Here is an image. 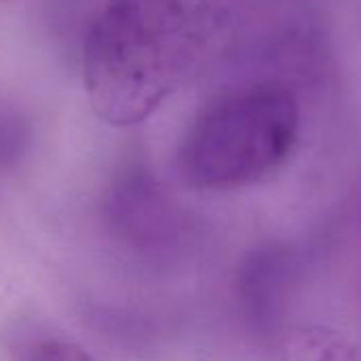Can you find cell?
Segmentation results:
<instances>
[{"instance_id":"cell-1","label":"cell","mask_w":361,"mask_h":361,"mask_svg":"<svg viewBox=\"0 0 361 361\" xmlns=\"http://www.w3.org/2000/svg\"><path fill=\"white\" fill-rule=\"evenodd\" d=\"M211 30L209 0H106L83 49L90 106L115 128L142 123L196 73Z\"/></svg>"},{"instance_id":"cell-2","label":"cell","mask_w":361,"mask_h":361,"mask_svg":"<svg viewBox=\"0 0 361 361\" xmlns=\"http://www.w3.org/2000/svg\"><path fill=\"white\" fill-rule=\"evenodd\" d=\"M300 134V106L281 83H253L211 100L178 147V172L198 190H238L274 174Z\"/></svg>"},{"instance_id":"cell-3","label":"cell","mask_w":361,"mask_h":361,"mask_svg":"<svg viewBox=\"0 0 361 361\" xmlns=\"http://www.w3.org/2000/svg\"><path fill=\"white\" fill-rule=\"evenodd\" d=\"M285 361H361V350L331 331L308 327L287 338Z\"/></svg>"},{"instance_id":"cell-4","label":"cell","mask_w":361,"mask_h":361,"mask_svg":"<svg viewBox=\"0 0 361 361\" xmlns=\"http://www.w3.org/2000/svg\"><path fill=\"white\" fill-rule=\"evenodd\" d=\"M26 361H94V357L77 342L43 340L30 350Z\"/></svg>"}]
</instances>
